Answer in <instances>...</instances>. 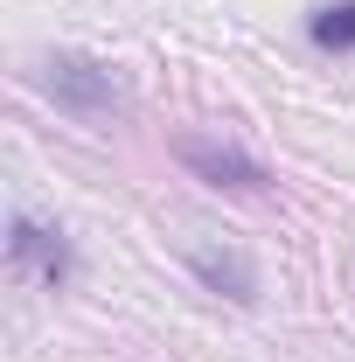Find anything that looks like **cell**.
<instances>
[{
  "mask_svg": "<svg viewBox=\"0 0 355 362\" xmlns=\"http://www.w3.org/2000/svg\"><path fill=\"white\" fill-rule=\"evenodd\" d=\"M35 84H42L49 98L70 112V119H105V112H119V105H126L119 70H112V63H98V56H77V49H56V56H42Z\"/></svg>",
  "mask_w": 355,
  "mask_h": 362,
  "instance_id": "6da1fadb",
  "label": "cell"
},
{
  "mask_svg": "<svg viewBox=\"0 0 355 362\" xmlns=\"http://www.w3.org/2000/svg\"><path fill=\"white\" fill-rule=\"evenodd\" d=\"M175 160H181L195 181L223 188V195H265V188H272L265 160H258V153H244L237 139H216V133H181V139H175Z\"/></svg>",
  "mask_w": 355,
  "mask_h": 362,
  "instance_id": "7a4b0ae2",
  "label": "cell"
},
{
  "mask_svg": "<svg viewBox=\"0 0 355 362\" xmlns=\"http://www.w3.org/2000/svg\"><path fill=\"white\" fill-rule=\"evenodd\" d=\"M7 265L14 272L35 265L49 293H63V286H70V237L49 230V223H35L28 209H14V216H7Z\"/></svg>",
  "mask_w": 355,
  "mask_h": 362,
  "instance_id": "3957f363",
  "label": "cell"
},
{
  "mask_svg": "<svg viewBox=\"0 0 355 362\" xmlns=\"http://www.w3.org/2000/svg\"><path fill=\"white\" fill-rule=\"evenodd\" d=\"M188 272L223 293V300H237V307H258V265L237 251V244H188Z\"/></svg>",
  "mask_w": 355,
  "mask_h": 362,
  "instance_id": "277c9868",
  "label": "cell"
},
{
  "mask_svg": "<svg viewBox=\"0 0 355 362\" xmlns=\"http://www.w3.org/2000/svg\"><path fill=\"white\" fill-rule=\"evenodd\" d=\"M307 35H313V49H327V56H349V49H355V0H327V7H313V14H307Z\"/></svg>",
  "mask_w": 355,
  "mask_h": 362,
  "instance_id": "5b68a950",
  "label": "cell"
}]
</instances>
